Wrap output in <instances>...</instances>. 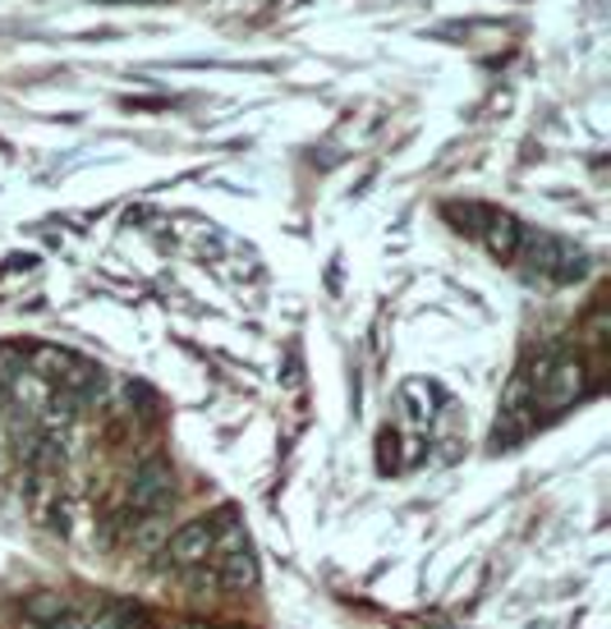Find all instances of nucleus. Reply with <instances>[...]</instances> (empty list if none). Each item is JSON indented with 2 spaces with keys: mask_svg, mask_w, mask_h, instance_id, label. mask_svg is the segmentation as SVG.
<instances>
[{
  "mask_svg": "<svg viewBox=\"0 0 611 629\" xmlns=\"http://www.w3.org/2000/svg\"><path fill=\"white\" fill-rule=\"evenodd\" d=\"M170 492H175L170 468L162 460H147L130 483V515H157L170 501Z\"/></svg>",
  "mask_w": 611,
  "mask_h": 629,
  "instance_id": "nucleus-1",
  "label": "nucleus"
},
{
  "mask_svg": "<svg viewBox=\"0 0 611 629\" xmlns=\"http://www.w3.org/2000/svg\"><path fill=\"white\" fill-rule=\"evenodd\" d=\"M166 561L175 570H193L212 561V519H193L185 529H175L166 542Z\"/></svg>",
  "mask_w": 611,
  "mask_h": 629,
  "instance_id": "nucleus-2",
  "label": "nucleus"
},
{
  "mask_svg": "<svg viewBox=\"0 0 611 629\" xmlns=\"http://www.w3.org/2000/svg\"><path fill=\"white\" fill-rule=\"evenodd\" d=\"M253 584H258V565H253V552H248V547L216 556V588L244 593V588H253Z\"/></svg>",
  "mask_w": 611,
  "mask_h": 629,
  "instance_id": "nucleus-3",
  "label": "nucleus"
},
{
  "mask_svg": "<svg viewBox=\"0 0 611 629\" xmlns=\"http://www.w3.org/2000/svg\"><path fill=\"white\" fill-rule=\"evenodd\" d=\"M46 629H88V620H84V616H65V611H60V616L51 620Z\"/></svg>",
  "mask_w": 611,
  "mask_h": 629,
  "instance_id": "nucleus-4",
  "label": "nucleus"
}]
</instances>
